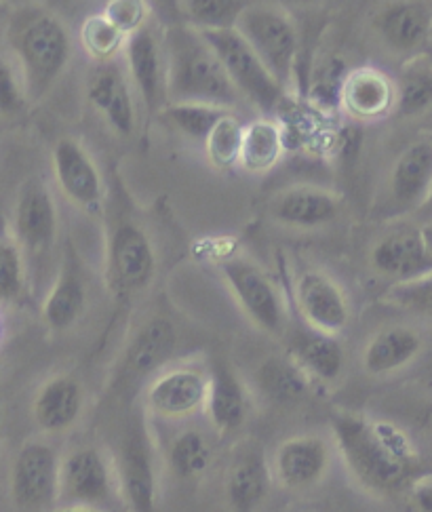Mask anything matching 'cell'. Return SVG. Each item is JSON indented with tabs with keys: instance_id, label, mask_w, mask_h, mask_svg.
Wrapping results in <instances>:
<instances>
[{
	"instance_id": "obj_3",
	"label": "cell",
	"mask_w": 432,
	"mask_h": 512,
	"mask_svg": "<svg viewBox=\"0 0 432 512\" xmlns=\"http://www.w3.org/2000/svg\"><path fill=\"white\" fill-rule=\"evenodd\" d=\"M9 45L22 64L26 95L43 97L70 62L72 43L60 17L43 9L19 11L9 28Z\"/></svg>"
},
{
	"instance_id": "obj_22",
	"label": "cell",
	"mask_w": 432,
	"mask_h": 512,
	"mask_svg": "<svg viewBox=\"0 0 432 512\" xmlns=\"http://www.w3.org/2000/svg\"><path fill=\"white\" fill-rule=\"evenodd\" d=\"M422 350L424 338L416 327L388 325L367 342L363 367L371 376H386L414 363Z\"/></svg>"
},
{
	"instance_id": "obj_37",
	"label": "cell",
	"mask_w": 432,
	"mask_h": 512,
	"mask_svg": "<svg viewBox=\"0 0 432 512\" xmlns=\"http://www.w3.org/2000/svg\"><path fill=\"white\" fill-rule=\"evenodd\" d=\"M125 38L127 36L119 28H114L102 13L89 17L81 30L83 49L97 64L114 62L116 55L125 47Z\"/></svg>"
},
{
	"instance_id": "obj_20",
	"label": "cell",
	"mask_w": 432,
	"mask_h": 512,
	"mask_svg": "<svg viewBox=\"0 0 432 512\" xmlns=\"http://www.w3.org/2000/svg\"><path fill=\"white\" fill-rule=\"evenodd\" d=\"M340 100L348 114L359 121H378L395 110V83L378 68H357L346 74Z\"/></svg>"
},
{
	"instance_id": "obj_42",
	"label": "cell",
	"mask_w": 432,
	"mask_h": 512,
	"mask_svg": "<svg viewBox=\"0 0 432 512\" xmlns=\"http://www.w3.org/2000/svg\"><path fill=\"white\" fill-rule=\"evenodd\" d=\"M55 512H100V510H91V508H78V506H64L62 510H55Z\"/></svg>"
},
{
	"instance_id": "obj_31",
	"label": "cell",
	"mask_w": 432,
	"mask_h": 512,
	"mask_svg": "<svg viewBox=\"0 0 432 512\" xmlns=\"http://www.w3.org/2000/svg\"><path fill=\"white\" fill-rule=\"evenodd\" d=\"M397 104L403 116L426 114L432 104V66L426 55H414L403 66L399 83H395Z\"/></svg>"
},
{
	"instance_id": "obj_26",
	"label": "cell",
	"mask_w": 432,
	"mask_h": 512,
	"mask_svg": "<svg viewBox=\"0 0 432 512\" xmlns=\"http://www.w3.org/2000/svg\"><path fill=\"white\" fill-rule=\"evenodd\" d=\"M205 409L209 413L211 424L220 432L239 430L247 416L245 390L234 371L218 365L207 384Z\"/></svg>"
},
{
	"instance_id": "obj_32",
	"label": "cell",
	"mask_w": 432,
	"mask_h": 512,
	"mask_svg": "<svg viewBox=\"0 0 432 512\" xmlns=\"http://www.w3.org/2000/svg\"><path fill=\"white\" fill-rule=\"evenodd\" d=\"M255 380L264 395L277 403L300 401L308 392L306 373L291 359L283 357L266 359L255 373Z\"/></svg>"
},
{
	"instance_id": "obj_29",
	"label": "cell",
	"mask_w": 432,
	"mask_h": 512,
	"mask_svg": "<svg viewBox=\"0 0 432 512\" xmlns=\"http://www.w3.org/2000/svg\"><path fill=\"white\" fill-rule=\"evenodd\" d=\"M85 285L81 274L68 268L60 274V279L51 287L47 300L43 304V317L47 325L55 331H64L72 327L85 310Z\"/></svg>"
},
{
	"instance_id": "obj_40",
	"label": "cell",
	"mask_w": 432,
	"mask_h": 512,
	"mask_svg": "<svg viewBox=\"0 0 432 512\" xmlns=\"http://www.w3.org/2000/svg\"><path fill=\"white\" fill-rule=\"evenodd\" d=\"M102 15L125 36L148 24V7L144 3H137V0H114V3L104 9Z\"/></svg>"
},
{
	"instance_id": "obj_34",
	"label": "cell",
	"mask_w": 432,
	"mask_h": 512,
	"mask_svg": "<svg viewBox=\"0 0 432 512\" xmlns=\"http://www.w3.org/2000/svg\"><path fill=\"white\" fill-rule=\"evenodd\" d=\"M224 108L203 106V104H167L161 110L163 121L196 142H205L209 131L220 121Z\"/></svg>"
},
{
	"instance_id": "obj_21",
	"label": "cell",
	"mask_w": 432,
	"mask_h": 512,
	"mask_svg": "<svg viewBox=\"0 0 432 512\" xmlns=\"http://www.w3.org/2000/svg\"><path fill=\"white\" fill-rule=\"evenodd\" d=\"M340 209V199L333 192L314 186H296L272 201L270 215L283 226L321 228L336 222Z\"/></svg>"
},
{
	"instance_id": "obj_12",
	"label": "cell",
	"mask_w": 432,
	"mask_h": 512,
	"mask_svg": "<svg viewBox=\"0 0 432 512\" xmlns=\"http://www.w3.org/2000/svg\"><path fill=\"white\" fill-rule=\"evenodd\" d=\"M209 378L196 367H175L156 378L146 392V405L161 418L180 420L201 411Z\"/></svg>"
},
{
	"instance_id": "obj_10",
	"label": "cell",
	"mask_w": 432,
	"mask_h": 512,
	"mask_svg": "<svg viewBox=\"0 0 432 512\" xmlns=\"http://www.w3.org/2000/svg\"><path fill=\"white\" fill-rule=\"evenodd\" d=\"M296 304L308 329L336 338L350 321L342 287L321 270H304L296 279Z\"/></svg>"
},
{
	"instance_id": "obj_7",
	"label": "cell",
	"mask_w": 432,
	"mask_h": 512,
	"mask_svg": "<svg viewBox=\"0 0 432 512\" xmlns=\"http://www.w3.org/2000/svg\"><path fill=\"white\" fill-rule=\"evenodd\" d=\"M60 458L47 443H26L15 458L11 472V494L19 508L43 510L57 500Z\"/></svg>"
},
{
	"instance_id": "obj_27",
	"label": "cell",
	"mask_w": 432,
	"mask_h": 512,
	"mask_svg": "<svg viewBox=\"0 0 432 512\" xmlns=\"http://www.w3.org/2000/svg\"><path fill=\"white\" fill-rule=\"evenodd\" d=\"M268 466L258 454H245L232 462L226 477V496L234 512H255L268 494Z\"/></svg>"
},
{
	"instance_id": "obj_13",
	"label": "cell",
	"mask_w": 432,
	"mask_h": 512,
	"mask_svg": "<svg viewBox=\"0 0 432 512\" xmlns=\"http://www.w3.org/2000/svg\"><path fill=\"white\" fill-rule=\"evenodd\" d=\"M87 97L91 106L104 116L108 127L123 137L135 133L133 93L125 68L116 62L97 64L89 76Z\"/></svg>"
},
{
	"instance_id": "obj_16",
	"label": "cell",
	"mask_w": 432,
	"mask_h": 512,
	"mask_svg": "<svg viewBox=\"0 0 432 512\" xmlns=\"http://www.w3.org/2000/svg\"><path fill=\"white\" fill-rule=\"evenodd\" d=\"M53 173L68 201L78 207H97L102 201V175L87 150L70 137L53 148Z\"/></svg>"
},
{
	"instance_id": "obj_2",
	"label": "cell",
	"mask_w": 432,
	"mask_h": 512,
	"mask_svg": "<svg viewBox=\"0 0 432 512\" xmlns=\"http://www.w3.org/2000/svg\"><path fill=\"white\" fill-rule=\"evenodd\" d=\"M163 53L167 104H203L230 110L241 100L218 55L196 28L171 26L165 34Z\"/></svg>"
},
{
	"instance_id": "obj_8",
	"label": "cell",
	"mask_w": 432,
	"mask_h": 512,
	"mask_svg": "<svg viewBox=\"0 0 432 512\" xmlns=\"http://www.w3.org/2000/svg\"><path fill=\"white\" fill-rule=\"evenodd\" d=\"M428 236L416 226H399L384 232L369 251V264L380 277L392 281H418L430 274Z\"/></svg>"
},
{
	"instance_id": "obj_33",
	"label": "cell",
	"mask_w": 432,
	"mask_h": 512,
	"mask_svg": "<svg viewBox=\"0 0 432 512\" xmlns=\"http://www.w3.org/2000/svg\"><path fill=\"white\" fill-rule=\"evenodd\" d=\"M213 451L199 430H186L169 447V466L180 479H194L209 468Z\"/></svg>"
},
{
	"instance_id": "obj_23",
	"label": "cell",
	"mask_w": 432,
	"mask_h": 512,
	"mask_svg": "<svg viewBox=\"0 0 432 512\" xmlns=\"http://www.w3.org/2000/svg\"><path fill=\"white\" fill-rule=\"evenodd\" d=\"M34 420L45 432H64L83 411V388L70 376L51 378L34 399Z\"/></svg>"
},
{
	"instance_id": "obj_39",
	"label": "cell",
	"mask_w": 432,
	"mask_h": 512,
	"mask_svg": "<svg viewBox=\"0 0 432 512\" xmlns=\"http://www.w3.org/2000/svg\"><path fill=\"white\" fill-rule=\"evenodd\" d=\"M28 95L11 64L0 59V116H17L26 110Z\"/></svg>"
},
{
	"instance_id": "obj_36",
	"label": "cell",
	"mask_w": 432,
	"mask_h": 512,
	"mask_svg": "<svg viewBox=\"0 0 432 512\" xmlns=\"http://www.w3.org/2000/svg\"><path fill=\"white\" fill-rule=\"evenodd\" d=\"M182 7L188 15V26L196 30H228L237 24L247 3H239V0H188Z\"/></svg>"
},
{
	"instance_id": "obj_35",
	"label": "cell",
	"mask_w": 432,
	"mask_h": 512,
	"mask_svg": "<svg viewBox=\"0 0 432 512\" xmlns=\"http://www.w3.org/2000/svg\"><path fill=\"white\" fill-rule=\"evenodd\" d=\"M241 137H243V123L230 110L224 112L220 121L215 123V127L209 131L207 140L203 142L209 161L215 167H222V169L237 165Z\"/></svg>"
},
{
	"instance_id": "obj_15",
	"label": "cell",
	"mask_w": 432,
	"mask_h": 512,
	"mask_svg": "<svg viewBox=\"0 0 432 512\" xmlns=\"http://www.w3.org/2000/svg\"><path fill=\"white\" fill-rule=\"evenodd\" d=\"M119 481L131 512H159L152 447L142 426H133L123 441Z\"/></svg>"
},
{
	"instance_id": "obj_5",
	"label": "cell",
	"mask_w": 432,
	"mask_h": 512,
	"mask_svg": "<svg viewBox=\"0 0 432 512\" xmlns=\"http://www.w3.org/2000/svg\"><path fill=\"white\" fill-rule=\"evenodd\" d=\"M205 43L218 55L220 64L239 97H245L255 108L270 112L283 100L285 89L274 81L243 36L234 30H199Z\"/></svg>"
},
{
	"instance_id": "obj_1",
	"label": "cell",
	"mask_w": 432,
	"mask_h": 512,
	"mask_svg": "<svg viewBox=\"0 0 432 512\" xmlns=\"http://www.w3.org/2000/svg\"><path fill=\"white\" fill-rule=\"evenodd\" d=\"M333 437L352 475L373 491H397L416 475V449L395 424L344 413L333 420Z\"/></svg>"
},
{
	"instance_id": "obj_11",
	"label": "cell",
	"mask_w": 432,
	"mask_h": 512,
	"mask_svg": "<svg viewBox=\"0 0 432 512\" xmlns=\"http://www.w3.org/2000/svg\"><path fill=\"white\" fill-rule=\"evenodd\" d=\"M127 72L140 93L148 112H161L167 106L165 95V53L163 43L146 24L125 38Z\"/></svg>"
},
{
	"instance_id": "obj_9",
	"label": "cell",
	"mask_w": 432,
	"mask_h": 512,
	"mask_svg": "<svg viewBox=\"0 0 432 512\" xmlns=\"http://www.w3.org/2000/svg\"><path fill=\"white\" fill-rule=\"evenodd\" d=\"M57 498H62L66 506L91 510H100L112 498V472L100 449H76L60 462Z\"/></svg>"
},
{
	"instance_id": "obj_38",
	"label": "cell",
	"mask_w": 432,
	"mask_h": 512,
	"mask_svg": "<svg viewBox=\"0 0 432 512\" xmlns=\"http://www.w3.org/2000/svg\"><path fill=\"white\" fill-rule=\"evenodd\" d=\"M24 260L19 247L0 241V304L17 300L24 291Z\"/></svg>"
},
{
	"instance_id": "obj_19",
	"label": "cell",
	"mask_w": 432,
	"mask_h": 512,
	"mask_svg": "<svg viewBox=\"0 0 432 512\" xmlns=\"http://www.w3.org/2000/svg\"><path fill=\"white\" fill-rule=\"evenodd\" d=\"M329 464V449L321 437H291L274 454V475L287 489H306L319 483Z\"/></svg>"
},
{
	"instance_id": "obj_41",
	"label": "cell",
	"mask_w": 432,
	"mask_h": 512,
	"mask_svg": "<svg viewBox=\"0 0 432 512\" xmlns=\"http://www.w3.org/2000/svg\"><path fill=\"white\" fill-rule=\"evenodd\" d=\"M414 502L418 504V508L422 512H432V487H430V479L428 477L416 481V485H414Z\"/></svg>"
},
{
	"instance_id": "obj_6",
	"label": "cell",
	"mask_w": 432,
	"mask_h": 512,
	"mask_svg": "<svg viewBox=\"0 0 432 512\" xmlns=\"http://www.w3.org/2000/svg\"><path fill=\"white\" fill-rule=\"evenodd\" d=\"M222 274L247 317L272 336L285 331L287 314L283 295L268 274L247 258H230L222 264Z\"/></svg>"
},
{
	"instance_id": "obj_18",
	"label": "cell",
	"mask_w": 432,
	"mask_h": 512,
	"mask_svg": "<svg viewBox=\"0 0 432 512\" xmlns=\"http://www.w3.org/2000/svg\"><path fill=\"white\" fill-rule=\"evenodd\" d=\"M373 30L397 53H416L428 43L432 13L422 3H392L373 15Z\"/></svg>"
},
{
	"instance_id": "obj_30",
	"label": "cell",
	"mask_w": 432,
	"mask_h": 512,
	"mask_svg": "<svg viewBox=\"0 0 432 512\" xmlns=\"http://www.w3.org/2000/svg\"><path fill=\"white\" fill-rule=\"evenodd\" d=\"M173 344V327L163 319L150 321L148 325L142 327L140 333H137L135 342L127 352V371L131 376H146V373L167 361Z\"/></svg>"
},
{
	"instance_id": "obj_25",
	"label": "cell",
	"mask_w": 432,
	"mask_h": 512,
	"mask_svg": "<svg viewBox=\"0 0 432 512\" xmlns=\"http://www.w3.org/2000/svg\"><path fill=\"white\" fill-rule=\"evenodd\" d=\"M432 182V144L414 142L401 152L390 173V192L399 205H418Z\"/></svg>"
},
{
	"instance_id": "obj_14",
	"label": "cell",
	"mask_w": 432,
	"mask_h": 512,
	"mask_svg": "<svg viewBox=\"0 0 432 512\" xmlns=\"http://www.w3.org/2000/svg\"><path fill=\"white\" fill-rule=\"evenodd\" d=\"M110 274L114 283L125 291L144 289L156 268L154 249L148 234L135 224H119L110 236L108 247Z\"/></svg>"
},
{
	"instance_id": "obj_24",
	"label": "cell",
	"mask_w": 432,
	"mask_h": 512,
	"mask_svg": "<svg viewBox=\"0 0 432 512\" xmlns=\"http://www.w3.org/2000/svg\"><path fill=\"white\" fill-rule=\"evenodd\" d=\"M291 361L296 363L306 376L319 382H333L340 378L344 367V352L336 338L323 336L312 329L293 333L289 340Z\"/></svg>"
},
{
	"instance_id": "obj_28",
	"label": "cell",
	"mask_w": 432,
	"mask_h": 512,
	"mask_svg": "<svg viewBox=\"0 0 432 512\" xmlns=\"http://www.w3.org/2000/svg\"><path fill=\"white\" fill-rule=\"evenodd\" d=\"M283 133L270 118L243 125L239 165L249 173H264L281 161Z\"/></svg>"
},
{
	"instance_id": "obj_17",
	"label": "cell",
	"mask_w": 432,
	"mask_h": 512,
	"mask_svg": "<svg viewBox=\"0 0 432 512\" xmlns=\"http://www.w3.org/2000/svg\"><path fill=\"white\" fill-rule=\"evenodd\" d=\"M13 228L17 241L30 251H45L57 234V207L43 182H28L19 192Z\"/></svg>"
},
{
	"instance_id": "obj_4",
	"label": "cell",
	"mask_w": 432,
	"mask_h": 512,
	"mask_svg": "<svg viewBox=\"0 0 432 512\" xmlns=\"http://www.w3.org/2000/svg\"><path fill=\"white\" fill-rule=\"evenodd\" d=\"M249 49L283 89L291 81L298 59V30L289 15L277 7L247 5L234 24Z\"/></svg>"
}]
</instances>
